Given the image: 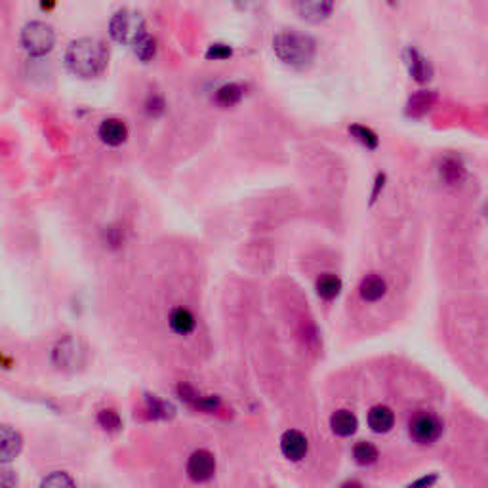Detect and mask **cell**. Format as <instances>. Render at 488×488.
Returning a JSON list of instances; mask_svg holds the SVG:
<instances>
[{
  "instance_id": "26",
  "label": "cell",
  "mask_w": 488,
  "mask_h": 488,
  "mask_svg": "<svg viewBox=\"0 0 488 488\" xmlns=\"http://www.w3.org/2000/svg\"><path fill=\"white\" fill-rule=\"evenodd\" d=\"M165 111V103H162V100L160 98H151L149 101H147V113L149 115H153V116H157V115H160Z\"/></svg>"
},
{
  "instance_id": "6",
  "label": "cell",
  "mask_w": 488,
  "mask_h": 488,
  "mask_svg": "<svg viewBox=\"0 0 488 488\" xmlns=\"http://www.w3.org/2000/svg\"><path fill=\"white\" fill-rule=\"evenodd\" d=\"M336 0H296V10L307 23H323L334 12Z\"/></svg>"
},
{
  "instance_id": "4",
  "label": "cell",
  "mask_w": 488,
  "mask_h": 488,
  "mask_svg": "<svg viewBox=\"0 0 488 488\" xmlns=\"http://www.w3.org/2000/svg\"><path fill=\"white\" fill-rule=\"evenodd\" d=\"M21 46L31 58H42L50 54L56 44V33L54 27L44 21H31L21 29Z\"/></svg>"
},
{
  "instance_id": "19",
  "label": "cell",
  "mask_w": 488,
  "mask_h": 488,
  "mask_svg": "<svg viewBox=\"0 0 488 488\" xmlns=\"http://www.w3.org/2000/svg\"><path fill=\"white\" fill-rule=\"evenodd\" d=\"M132 50L141 61H149V59L155 58V54H157V41L147 33L141 41H138L136 44H134Z\"/></svg>"
},
{
  "instance_id": "28",
  "label": "cell",
  "mask_w": 488,
  "mask_h": 488,
  "mask_svg": "<svg viewBox=\"0 0 488 488\" xmlns=\"http://www.w3.org/2000/svg\"><path fill=\"white\" fill-rule=\"evenodd\" d=\"M385 2H388L389 6H395V4H397V0H385Z\"/></svg>"
},
{
  "instance_id": "21",
  "label": "cell",
  "mask_w": 488,
  "mask_h": 488,
  "mask_svg": "<svg viewBox=\"0 0 488 488\" xmlns=\"http://www.w3.org/2000/svg\"><path fill=\"white\" fill-rule=\"evenodd\" d=\"M349 132H351V136H353L357 141H361L366 149H376V147H378V136H376L370 128L355 125L349 128Z\"/></svg>"
},
{
  "instance_id": "2",
  "label": "cell",
  "mask_w": 488,
  "mask_h": 488,
  "mask_svg": "<svg viewBox=\"0 0 488 488\" xmlns=\"http://www.w3.org/2000/svg\"><path fill=\"white\" fill-rule=\"evenodd\" d=\"M273 50L275 56L281 59L282 63L296 67V69H304V67H309L313 63L317 44L309 34L286 29V31L275 34Z\"/></svg>"
},
{
  "instance_id": "5",
  "label": "cell",
  "mask_w": 488,
  "mask_h": 488,
  "mask_svg": "<svg viewBox=\"0 0 488 488\" xmlns=\"http://www.w3.org/2000/svg\"><path fill=\"white\" fill-rule=\"evenodd\" d=\"M408 431H410V437L416 443L429 445L433 441H437L441 431H443V425L438 422L437 416H433L429 412H418L408 423Z\"/></svg>"
},
{
  "instance_id": "14",
  "label": "cell",
  "mask_w": 488,
  "mask_h": 488,
  "mask_svg": "<svg viewBox=\"0 0 488 488\" xmlns=\"http://www.w3.org/2000/svg\"><path fill=\"white\" fill-rule=\"evenodd\" d=\"M359 290H361V298H363L364 301H378V299L385 296L388 286H385V281H383L381 277L372 275V277H366V279L361 282V288Z\"/></svg>"
},
{
  "instance_id": "15",
  "label": "cell",
  "mask_w": 488,
  "mask_h": 488,
  "mask_svg": "<svg viewBox=\"0 0 488 488\" xmlns=\"http://www.w3.org/2000/svg\"><path fill=\"white\" fill-rule=\"evenodd\" d=\"M170 326H172V330L176 332V334H180V336H187V334H191L193 332V328H195V317L191 315V311H187V309H183V307H176L174 311L170 313Z\"/></svg>"
},
{
  "instance_id": "16",
  "label": "cell",
  "mask_w": 488,
  "mask_h": 488,
  "mask_svg": "<svg viewBox=\"0 0 488 488\" xmlns=\"http://www.w3.org/2000/svg\"><path fill=\"white\" fill-rule=\"evenodd\" d=\"M242 96H244V86H240L237 83L224 84L222 88H218V92H215V103L220 107H233V105H237L242 100Z\"/></svg>"
},
{
  "instance_id": "11",
  "label": "cell",
  "mask_w": 488,
  "mask_h": 488,
  "mask_svg": "<svg viewBox=\"0 0 488 488\" xmlns=\"http://www.w3.org/2000/svg\"><path fill=\"white\" fill-rule=\"evenodd\" d=\"M406 59H408V69H410V75L418 81V83H427L433 75V69H431L429 61L423 58L422 54L418 50L406 52Z\"/></svg>"
},
{
  "instance_id": "13",
  "label": "cell",
  "mask_w": 488,
  "mask_h": 488,
  "mask_svg": "<svg viewBox=\"0 0 488 488\" xmlns=\"http://www.w3.org/2000/svg\"><path fill=\"white\" fill-rule=\"evenodd\" d=\"M332 431L339 435V437H349L357 431V418L355 414L348 412V410H338L330 418Z\"/></svg>"
},
{
  "instance_id": "20",
  "label": "cell",
  "mask_w": 488,
  "mask_h": 488,
  "mask_svg": "<svg viewBox=\"0 0 488 488\" xmlns=\"http://www.w3.org/2000/svg\"><path fill=\"white\" fill-rule=\"evenodd\" d=\"M441 176L445 178V182L458 183L463 178V166L456 158H447L441 165Z\"/></svg>"
},
{
  "instance_id": "12",
  "label": "cell",
  "mask_w": 488,
  "mask_h": 488,
  "mask_svg": "<svg viewBox=\"0 0 488 488\" xmlns=\"http://www.w3.org/2000/svg\"><path fill=\"white\" fill-rule=\"evenodd\" d=\"M395 423V416L389 410L388 406H374L368 412V425L376 433H388Z\"/></svg>"
},
{
  "instance_id": "27",
  "label": "cell",
  "mask_w": 488,
  "mask_h": 488,
  "mask_svg": "<svg viewBox=\"0 0 488 488\" xmlns=\"http://www.w3.org/2000/svg\"><path fill=\"white\" fill-rule=\"evenodd\" d=\"M252 2H254V0H235V4H237V8L239 10H246Z\"/></svg>"
},
{
  "instance_id": "24",
  "label": "cell",
  "mask_w": 488,
  "mask_h": 488,
  "mask_svg": "<svg viewBox=\"0 0 488 488\" xmlns=\"http://www.w3.org/2000/svg\"><path fill=\"white\" fill-rule=\"evenodd\" d=\"M42 487H73L75 485V480L71 479L67 473L63 471H56L52 473L50 477H46V479L41 482Z\"/></svg>"
},
{
  "instance_id": "23",
  "label": "cell",
  "mask_w": 488,
  "mask_h": 488,
  "mask_svg": "<svg viewBox=\"0 0 488 488\" xmlns=\"http://www.w3.org/2000/svg\"><path fill=\"white\" fill-rule=\"evenodd\" d=\"M98 423H100L103 429L107 431H116L120 427V418L115 410H101L98 416Z\"/></svg>"
},
{
  "instance_id": "7",
  "label": "cell",
  "mask_w": 488,
  "mask_h": 488,
  "mask_svg": "<svg viewBox=\"0 0 488 488\" xmlns=\"http://www.w3.org/2000/svg\"><path fill=\"white\" fill-rule=\"evenodd\" d=\"M215 471V458L212 452L208 450H197L193 452L187 462V473L193 480L197 482H204V480L212 479Z\"/></svg>"
},
{
  "instance_id": "9",
  "label": "cell",
  "mask_w": 488,
  "mask_h": 488,
  "mask_svg": "<svg viewBox=\"0 0 488 488\" xmlns=\"http://www.w3.org/2000/svg\"><path fill=\"white\" fill-rule=\"evenodd\" d=\"M281 450L284 458H288L292 462H299L307 454V438L299 431L290 429L286 431L281 438Z\"/></svg>"
},
{
  "instance_id": "25",
  "label": "cell",
  "mask_w": 488,
  "mask_h": 488,
  "mask_svg": "<svg viewBox=\"0 0 488 488\" xmlns=\"http://www.w3.org/2000/svg\"><path fill=\"white\" fill-rule=\"evenodd\" d=\"M231 46H227V44H212L206 52V59H214V61H222V59L231 58Z\"/></svg>"
},
{
  "instance_id": "8",
  "label": "cell",
  "mask_w": 488,
  "mask_h": 488,
  "mask_svg": "<svg viewBox=\"0 0 488 488\" xmlns=\"http://www.w3.org/2000/svg\"><path fill=\"white\" fill-rule=\"evenodd\" d=\"M98 136L109 147H118L128 138V128H126L125 120H120V118H105L98 128Z\"/></svg>"
},
{
  "instance_id": "3",
  "label": "cell",
  "mask_w": 488,
  "mask_h": 488,
  "mask_svg": "<svg viewBox=\"0 0 488 488\" xmlns=\"http://www.w3.org/2000/svg\"><path fill=\"white\" fill-rule=\"evenodd\" d=\"M109 34L118 44L134 46L147 34L145 19L140 12L134 10H118L109 21Z\"/></svg>"
},
{
  "instance_id": "18",
  "label": "cell",
  "mask_w": 488,
  "mask_h": 488,
  "mask_svg": "<svg viewBox=\"0 0 488 488\" xmlns=\"http://www.w3.org/2000/svg\"><path fill=\"white\" fill-rule=\"evenodd\" d=\"M353 458L359 465H372L378 460V448L372 443H359L353 448Z\"/></svg>"
},
{
  "instance_id": "10",
  "label": "cell",
  "mask_w": 488,
  "mask_h": 488,
  "mask_svg": "<svg viewBox=\"0 0 488 488\" xmlns=\"http://www.w3.org/2000/svg\"><path fill=\"white\" fill-rule=\"evenodd\" d=\"M0 441H2V443H0V448H2V460H4V462L14 460V458L21 452V447H23L21 435H19L17 431L12 429V427H8V425L2 427Z\"/></svg>"
},
{
  "instance_id": "17",
  "label": "cell",
  "mask_w": 488,
  "mask_h": 488,
  "mask_svg": "<svg viewBox=\"0 0 488 488\" xmlns=\"http://www.w3.org/2000/svg\"><path fill=\"white\" fill-rule=\"evenodd\" d=\"M339 292H341V281L336 275H323L317 281V294L323 299L338 298Z\"/></svg>"
},
{
  "instance_id": "1",
  "label": "cell",
  "mask_w": 488,
  "mask_h": 488,
  "mask_svg": "<svg viewBox=\"0 0 488 488\" xmlns=\"http://www.w3.org/2000/svg\"><path fill=\"white\" fill-rule=\"evenodd\" d=\"M107 48L103 46V42L96 41V39L84 36V39H76L67 46V69L81 78L100 76L107 67Z\"/></svg>"
},
{
  "instance_id": "22",
  "label": "cell",
  "mask_w": 488,
  "mask_h": 488,
  "mask_svg": "<svg viewBox=\"0 0 488 488\" xmlns=\"http://www.w3.org/2000/svg\"><path fill=\"white\" fill-rule=\"evenodd\" d=\"M431 103H433V96L427 94V92H420V94H416L412 100H410V103H408V113L414 116L423 115V113L431 107Z\"/></svg>"
}]
</instances>
